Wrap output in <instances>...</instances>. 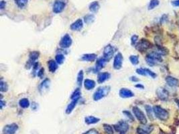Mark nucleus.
I'll list each match as a JSON object with an SVG mask.
<instances>
[{
    "instance_id": "1",
    "label": "nucleus",
    "mask_w": 179,
    "mask_h": 134,
    "mask_svg": "<svg viewBox=\"0 0 179 134\" xmlns=\"http://www.w3.org/2000/svg\"><path fill=\"white\" fill-rule=\"evenodd\" d=\"M110 87L109 86H103L100 87L98 88L93 95V99L95 101L99 100L103 98L108 95L109 91H110Z\"/></svg>"
},
{
    "instance_id": "2",
    "label": "nucleus",
    "mask_w": 179,
    "mask_h": 134,
    "mask_svg": "<svg viewBox=\"0 0 179 134\" xmlns=\"http://www.w3.org/2000/svg\"><path fill=\"white\" fill-rule=\"evenodd\" d=\"M153 111L155 114L156 117L162 121H166L168 119L169 113L166 109H163L158 105H156L153 107Z\"/></svg>"
},
{
    "instance_id": "3",
    "label": "nucleus",
    "mask_w": 179,
    "mask_h": 134,
    "mask_svg": "<svg viewBox=\"0 0 179 134\" xmlns=\"http://www.w3.org/2000/svg\"><path fill=\"white\" fill-rule=\"evenodd\" d=\"M152 46V44L149 40L146 39H142L136 44V48L140 52H144L148 50Z\"/></svg>"
},
{
    "instance_id": "4",
    "label": "nucleus",
    "mask_w": 179,
    "mask_h": 134,
    "mask_svg": "<svg viewBox=\"0 0 179 134\" xmlns=\"http://www.w3.org/2000/svg\"><path fill=\"white\" fill-rule=\"evenodd\" d=\"M132 111L134 115H135V117L137 118V119L139 121L141 124H146L147 118L142 111H141L138 107H134L132 108Z\"/></svg>"
},
{
    "instance_id": "5",
    "label": "nucleus",
    "mask_w": 179,
    "mask_h": 134,
    "mask_svg": "<svg viewBox=\"0 0 179 134\" xmlns=\"http://www.w3.org/2000/svg\"><path fill=\"white\" fill-rule=\"evenodd\" d=\"M114 52H115V48H114L113 46H111V44H108V45H107L104 48L103 57L104 58V59L106 60L107 62H108L113 58Z\"/></svg>"
},
{
    "instance_id": "6",
    "label": "nucleus",
    "mask_w": 179,
    "mask_h": 134,
    "mask_svg": "<svg viewBox=\"0 0 179 134\" xmlns=\"http://www.w3.org/2000/svg\"><path fill=\"white\" fill-rule=\"evenodd\" d=\"M113 127L117 132L123 134L126 133L128 131L129 125L124 121H120L117 124L114 125Z\"/></svg>"
},
{
    "instance_id": "7",
    "label": "nucleus",
    "mask_w": 179,
    "mask_h": 134,
    "mask_svg": "<svg viewBox=\"0 0 179 134\" xmlns=\"http://www.w3.org/2000/svg\"><path fill=\"white\" fill-rule=\"evenodd\" d=\"M73 43V40L70 35L66 34L62 38L61 40H60L59 45L62 48H68L71 46Z\"/></svg>"
},
{
    "instance_id": "8",
    "label": "nucleus",
    "mask_w": 179,
    "mask_h": 134,
    "mask_svg": "<svg viewBox=\"0 0 179 134\" xmlns=\"http://www.w3.org/2000/svg\"><path fill=\"white\" fill-rule=\"evenodd\" d=\"M65 8V2L61 0H56L52 7V11L55 13H61Z\"/></svg>"
},
{
    "instance_id": "9",
    "label": "nucleus",
    "mask_w": 179,
    "mask_h": 134,
    "mask_svg": "<svg viewBox=\"0 0 179 134\" xmlns=\"http://www.w3.org/2000/svg\"><path fill=\"white\" fill-rule=\"evenodd\" d=\"M18 125L16 124H11L3 127V134H15L18 129Z\"/></svg>"
},
{
    "instance_id": "10",
    "label": "nucleus",
    "mask_w": 179,
    "mask_h": 134,
    "mask_svg": "<svg viewBox=\"0 0 179 134\" xmlns=\"http://www.w3.org/2000/svg\"><path fill=\"white\" fill-rule=\"evenodd\" d=\"M123 64V56L120 52L117 53L114 57L113 60V68L116 70H120L122 67Z\"/></svg>"
},
{
    "instance_id": "11",
    "label": "nucleus",
    "mask_w": 179,
    "mask_h": 134,
    "mask_svg": "<svg viewBox=\"0 0 179 134\" xmlns=\"http://www.w3.org/2000/svg\"><path fill=\"white\" fill-rule=\"evenodd\" d=\"M120 96L123 99H127V98H131L134 96V93L131 90L126 88H122L120 90Z\"/></svg>"
},
{
    "instance_id": "12",
    "label": "nucleus",
    "mask_w": 179,
    "mask_h": 134,
    "mask_svg": "<svg viewBox=\"0 0 179 134\" xmlns=\"http://www.w3.org/2000/svg\"><path fill=\"white\" fill-rule=\"evenodd\" d=\"M106 62L107 61L104 59L103 57L98 59L97 60V61H96L95 67V68H94V72L97 73V72H99V71H100L103 68Z\"/></svg>"
},
{
    "instance_id": "13",
    "label": "nucleus",
    "mask_w": 179,
    "mask_h": 134,
    "mask_svg": "<svg viewBox=\"0 0 179 134\" xmlns=\"http://www.w3.org/2000/svg\"><path fill=\"white\" fill-rule=\"evenodd\" d=\"M156 93H157V95L158 98L160 100H166L169 98V93L166 90V89H163V88H159L156 91Z\"/></svg>"
},
{
    "instance_id": "14",
    "label": "nucleus",
    "mask_w": 179,
    "mask_h": 134,
    "mask_svg": "<svg viewBox=\"0 0 179 134\" xmlns=\"http://www.w3.org/2000/svg\"><path fill=\"white\" fill-rule=\"evenodd\" d=\"M83 27V22L82 20L78 19L71 25V29L73 31H79Z\"/></svg>"
},
{
    "instance_id": "15",
    "label": "nucleus",
    "mask_w": 179,
    "mask_h": 134,
    "mask_svg": "<svg viewBox=\"0 0 179 134\" xmlns=\"http://www.w3.org/2000/svg\"><path fill=\"white\" fill-rule=\"evenodd\" d=\"M166 82L167 84L171 87H176L179 86V80L176 78L168 76L166 78Z\"/></svg>"
},
{
    "instance_id": "16",
    "label": "nucleus",
    "mask_w": 179,
    "mask_h": 134,
    "mask_svg": "<svg viewBox=\"0 0 179 134\" xmlns=\"http://www.w3.org/2000/svg\"><path fill=\"white\" fill-rule=\"evenodd\" d=\"M111 77V75L108 72H103V73H100L98 75L97 77V82L98 83L101 84L103 83L105 81H106L107 80H108Z\"/></svg>"
},
{
    "instance_id": "17",
    "label": "nucleus",
    "mask_w": 179,
    "mask_h": 134,
    "mask_svg": "<svg viewBox=\"0 0 179 134\" xmlns=\"http://www.w3.org/2000/svg\"><path fill=\"white\" fill-rule=\"evenodd\" d=\"M97 54H83L80 58V60L82 61H86V62H93L97 59Z\"/></svg>"
},
{
    "instance_id": "18",
    "label": "nucleus",
    "mask_w": 179,
    "mask_h": 134,
    "mask_svg": "<svg viewBox=\"0 0 179 134\" xmlns=\"http://www.w3.org/2000/svg\"><path fill=\"white\" fill-rule=\"evenodd\" d=\"M58 64L56 60H50L48 62V70L50 73H54L56 72V70H57L58 68Z\"/></svg>"
},
{
    "instance_id": "19",
    "label": "nucleus",
    "mask_w": 179,
    "mask_h": 134,
    "mask_svg": "<svg viewBox=\"0 0 179 134\" xmlns=\"http://www.w3.org/2000/svg\"><path fill=\"white\" fill-rule=\"evenodd\" d=\"M95 82L91 79H86L84 81V87L87 90H92L95 87Z\"/></svg>"
},
{
    "instance_id": "20",
    "label": "nucleus",
    "mask_w": 179,
    "mask_h": 134,
    "mask_svg": "<svg viewBox=\"0 0 179 134\" xmlns=\"http://www.w3.org/2000/svg\"><path fill=\"white\" fill-rule=\"evenodd\" d=\"M79 99H75V100H72V101L71 103H70L68 105V106H67L66 109V114H71V113L73 112V111L74 110V109H75V107L77 105L78 101H79Z\"/></svg>"
},
{
    "instance_id": "21",
    "label": "nucleus",
    "mask_w": 179,
    "mask_h": 134,
    "mask_svg": "<svg viewBox=\"0 0 179 134\" xmlns=\"http://www.w3.org/2000/svg\"><path fill=\"white\" fill-rule=\"evenodd\" d=\"M100 119L97 117H94V116H88V117H86L85 118V121L86 124L87 125H92V124H95L99 122Z\"/></svg>"
},
{
    "instance_id": "22",
    "label": "nucleus",
    "mask_w": 179,
    "mask_h": 134,
    "mask_svg": "<svg viewBox=\"0 0 179 134\" xmlns=\"http://www.w3.org/2000/svg\"><path fill=\"white\" fill-rule=\"evenodd\" d=\"M100 6L98 1H93L89 6V10L93 13H96L99 10Z\"/></svg>"
},
{
    "instance_id": "23",
    "label": "nucleus",
    "mask_w": 179,
    "mask_h": 134,
    "mask_svg": "<svg viewBox=\"0 0 179 134\" xmlns=\"http://www.w3.org/2000/svg\"><path fill=\"white\" fill-rule=\"evenodd\" d=\"M20 106L23 109H26L30 106V101L27 98H22L19 100Z\"/></svg>"
},
{
    "instance_id": "24",
    "label": "nucleus",
    "mask_w": 179,
    "mask_h": 134,
    "mask_svg": "<svg viewBox=\"0 0 179 134\" xmlns=\"http://www.w3.org/2000/svg\"><path fill=\"white\" fill-rule=\"evenodd\" d=\"M40 53L38 51H32L30 54H29V58H30V61L34 62L36 60L39 58Z\"/></svg>"
},
{
    "instance_id": "25",
    "label": "nucleus",
    "mask_w": 179,
    "mask_h": 134,
    "mask_svg": "<svg viewBox=\"0 0 179 134\" xmlns=\"http://www.w3.org/2000/svg\"><path fill=\"white\" fill-rule=\"evenodd\" d=\"M50 79H46L45 80H43V82H42L40 86V91H44V89H47L49 88V85H50Z\"/></svg>"
},
{
    "instance_id": "26",
    "label": "nucleus",
    "mask_w": 179,
    "mask_h": 134,
    "mask_svg": "<svg viewBox=\"0 0 179 134\" xmlns=\"http://www.w3.org/2000/svg\"><path fill=\"white\" fill-rule=\"evenodd\" d=\"M14 1L18 8L22 9L26 6L28 0H14Z\"/></svg>"
},
{
    "instance_id": "27",
    "label": "nucleus",
    "mask_w": 179,
    "mask_h": 134,
    "mask_svg": "<svg viewBox=\"0 0 179 134\" xmlns=\"http://www.w3.org/2000/svg\"><path fill=\"white\" fill-rule=\"evenodd\" d=\"M80 94H81V92H80V89H79V88L77 89L73 93L72 95H71V100L79 99H80Z\"/></svg>"
},
{
    "instance_id": "28",
    "label": "nucleus",
    "mask_w": 179,
    "mask_h": 134,
    "mask_svg": "<svg viewBox=\"0 0 179 134\" xmlns=\"http://www.w3.org/2000/svg\"><path fill=\"white\" fill-rule=\"evenodd\" d=\"M160 3V1L159 0H151L150 1L149 5H148V10H153L156 8V7H157L158 5H159Z\"/></svg>"
},
{
    "instance_id": "29",
    "label": "nucleus",
    "mask_w": 179,
    "mask_h": 134,
    "mask_svg": "<svg viewBox=\"0 0 179 134\" xmlns=\"http://www.w3.org/2000/svg\"><path fill=\"white\" fill-rule=\"evenodd\" d=\"M83 75H84V73H83V70H80L79 73H78L77 81L78 85H79V86L82 85L83 80Z\"/></svg>"
},
{
    "instance_id": "30",
    "label": "nucleus",
    "mask_w": 179,
    "mask_h": 134,
    "mask_svg": "<svg viewBox=\"0 0 179 134\" xmlns=\"http://www.w3.org/2000/svg\"><path fill=\"white\" fill-rule=\"evenodd\" d=\"M65 59L64 56L62 54H58L55 57V60L59 64H62L64 62V60Z\"/></svg>"
},
{
    "instance_id": "31",
    "label": "nucleus",
    "mask_w": 179,
    "mask_h": 134,
    "mask_svg": "<svg viewBox=\"0 0 179 134\" xmlns=\"http://www.w3.org/2000/svg\"><path fill=\"white\" fill-rule=\"evenodd\" d=\"M95 20V15L93 14H88L84 17V21L86 24H91Z\"/></svg>"
},
{
    "instance_id": "32",
    "label": "nucleus",
    "mask_w": 179,
    "mask_h": 134,
    "mask_svg": "<svg viewBox=\"0 0 179 134\" xmlns=\"http://www.w3.org/2000/svg\"><path fill=\"white\" fill-rule=\"evenodd\" d=\"M103 129L107 134H113L114 130L113 127L109 124H103Z\"/></svg>"
},
{
    "instance_id": "33",
    "label": "nucleus",
    "mask_w": 179,
    "mask_h": 134,
    "mask_svg": "<svg viewBox=\"0 0 179 134\" xmlns=\"http://www.w3.org/2000/svg\"><path fill=\"white\" fill-rule=\"evenodd\" d=\"M129 60L134 65H137L139 63V57L137 55H131L129 57Z\"/></svg>"
},
{
    "instance_id": "34",
    "label": "nucleus",
    "mask_w": 179,
    "mask_h": 134,
    "mask_svg": "<svg viewBox=\"0 0 179 134\" xmlns=\"http://www.w3.org/2000/svg\"><path fill=\"white\" fill-rule=\"evenodd\" d=\"M145 109H146V113L148 117L151 120H153V115H152V107L150 105H146L145 106Z\"/></svg>"
},
{
    "instance_id": "35",
    "label": "nucleus",
    "mask_w": 179,
    "mask_h": 134,
    "mask_svg": "<svg viewBox=\"0 0 179 134\" xmlns=\"http://www.w3.org/2000/svg\"><path fill=\"white\" fill-rule=\"evenodd\" d=\"M8 90V86L6 82H3V80H1L0 82V91L1 92H6Z\"/></svg>"
},
{
    "instance_id": "36",
    "label": "nucleus",
    "mask_w": 179,
    "mask_h": 134,
    "mask_svg": "<svg viewBox=\"0 0 179 134\" xmlns=\"http://www.w3.org/2000/svg\"><path fill=\"white\" fill-rule=\"evenodd\" d=\"M144 69H145V71H146L147 75H149L150 77L153 78V79H155V78L156 77V76H157V75H156V74L154 73L153 71L150 70L148 68H144Z\"/></svg>"
},
{
    "instance_id": "37",
    "label": "nucleus",
    "mask_w": 179,
    "mask_h": 134,
    "mask_svg": "<svg viewBox=\"0 0 179 134\" xmlns=\"http://www.w3.org/2000/svg\"><path fill=\"white\" fill-rule=\"evenodd\" d=\"M138 36L137 35H134L131 38V44L132 46L136 45V44L138 43Z\"/></svg>"
},
{
    "instance_id": "38",
    "label": "nucleus",
    "mask_w": 179,
    "mask_h": 134,
    "mask_svg": "<svg viewBox=\"0 0 179 134\" xmlns=\"http://www.w3.org/2000/svg\"><path fill=\"white\" fill-rule=\"evenodd\" d=\"M123 113L125 114L126 117H128L129 119H130L131 121H134V116L131 115V113L129 112V111H123Z\"/></svg>"
},
{
    "instance_id": "39",
    "label": "nucleus",
    "mask_w": 179,
    "mask_h": 134,
    "mask_svg": "<svg viewBox=\"0 0 179 134\" xmlns=\"http://www.w3.org/2000/svg\"><path fill=\"white\" fill-rule=\"evenodd\" d=\"M136 73H137L138 75H142V76L147 75L146 71H145V69L142 68H138L137 70H136Z\"/></svg>"
},
{
    "instance_id": "40",
    "label": "nucleus",
    "mask_w": 179,
    "mask_h": 134,
    "mask_svg": "<svg viewBox=\"0 0 179 134\" xmlns=\"http://www.w3.org/2000/svg\"><path fill=\"white\" fill-rule=\"evenodd\" d=\"M83 134H99L97 130H96L95 129H89V131H87V132L84 133Z\"/></svg>"
},
{
    "instance_id": "41",
    "label": "nucleus",
    "mask_w": 179,
    "mask_h": 134,
    "mask_svg": "<svg viewBox=\"0 0 179 134\" xmlns=\"http://www.w3.org/2000/svg\"><path fill=\"white\" fill-rule=\"evenodd\" d=\"M44 68H40V70H38V73H37V76L42 79V78L43 77V76H44Z\"/></svg>"
},
{
    "instance_id": "42",
    "label": "nucleus",
    "mask_w": 179,
    "mask_h": 134,
    "mask_svg": "<svg viewBox=\"0 0 179 134\" xmlns=\"http://www.w3.org/2000/svg\"><path fill=\"white\" fill-rule=\"evenodd\" d=\"M137 131L138 134H149V132H148V131L142 128H138Z\"/></svg>"
},
{
    "instance_id": "43",
    "label": "nucleus",
    "mask_w": 179,
    "mask_h": 134,
    "mask_svg": "<svg viewBox=\"0 0 179 134\" xmlns=\"http://www.w3.org/2000/svg\"><path fill=\"white\" fill-rule=\"evenodd\" d=\"M6 6V2L2 0V1L0 2V8H1V10H3V9L5 8Z\"/></svg>"
},
{
    "instance_id": "44",
    "label": "nucleus",
    "mask_w": 179,
    "mask_h": 134,
    "mask_svg": "<svg viewBox=\"0 0 179 134\" xmlns=\"http://www.w3.org/2000/svg\"><path fill=\"white\" fill-rule=\"evenodd\" d=\"M172 5L174 7H179V0H174L172 1Z\"/></svg>"
},
{
    "instance_id": "45",
    "label": "nucleus",
    "mask_w": 179,
    "mask_h": 134,
    "mask_svg": "<svg viewBox=\"0 0 179 134\" xmlns=\"http://www.w3.org/2000/svg\"><path fill=\"white\" fill-rule=\"evenodd\" d=\"M167 20V15H163L162 17H161L160 19V22L161 23H164V22H166Z\"/></svg>"
},
{
    "instance_id": "46",
    "label": "nucleus",
    "mask_w": 179,
    "mask_h": 134,
    "mask_svg": "<svg viewBox=\"0 0 179 134\" xmlns=\"http://www.w3.org/2000/svg\"><path fill=\"white\" fill-rule=\"evenodd\" d=\"M131 80L133 82H138V81H139V79H138L136 77H131Z\"/></svg>"
},
{
    "instance_id": "47",
    "label": "nucleus",
    "mask_w": 179,
    "mask_h": 134,
    "mask_svg": "<svg viewBox=\"0 0 179 134\" xmlns=\"http://www.w3.org/2000/svg\"><path fill=\"white\" fill-rule=\"evenodd\" d=\"M4 105H6V102H4L3 100L1 99V101H0V107H1V109H3V107Z\"/></svg>"
},
{
    "instance_id": "48",
    "label": "nucleus",
    "mask_w": 179,
    "mask_h": 134,
    "mask_svg": "<svg viewBox=\"0 0 179 134\" xmlns=\"http://www.w3.org/2000/svg\"><path fill=\"white\" fill-rule=\"evenodd\" d=\"M135 87H136V88H139V89H144V85H142V84H137Z\"/></svg>"
},
{
    "instance_id": "49",
    "label": "nucleus",
    "mask_w": 179,
    "mask_h": 134,
    "mask_svg": "<svg viewBox=\"0 0 179 134\" xmlns=\"http://www.w3.org/2000/svg\"><path fill=\"white\" fill-rule=\"evenodd\" d=\"M176 103H177V104H178V106L179 107V100H176Z\"/></svg>"
}]
</instances>
